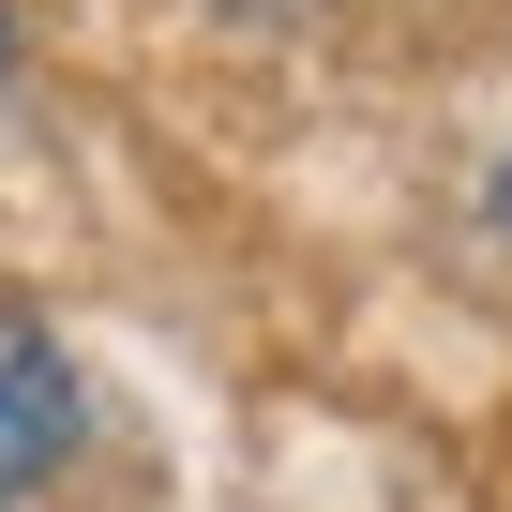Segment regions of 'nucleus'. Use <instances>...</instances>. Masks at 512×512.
Here are the masks:
<instances>
[{
	"label": "nucleus",
	"mask_w": 512,
	"mask_h": 512,
	"mask_svg": "<svg viewBox=\"0 0 512 512\" xmlns=\"http://www.w3.org/2000/svg\"><path fill=\"white\" fill-rule=\"evenodd\" d=\"M76 467V362L46 347V317L0 302V512H16L31 482Z\"/></svg>",
	"instance_id": "obj_1"
},
{
	"label": "nucleus",
	"mask_w": 512,
	"mask_h": 512,
	"mask_svg": "<svg viewBox=\"0 0 512 512\" xmlns=\"http://www.w3.org/2000/svg\"><path fill=\"white\" fill-rule=\"evenodd\" d=\"M497 241H512V166H497Z\"/></svg>",
	"instance_id": "obj_2"
},
{
	"label": "nucleus",
	"mask_w": 512,
	"mask_h": 512,
	"mask_svg": "<svg viewBox=\"0 0 512 512\" xmlns=\"http://www.w3.org/2000/svg\"><path fill=\"white\" fill-rule=\"evenodd\" d=\"M0 76H16V16H0Z\"/></svg>",
	"instance_id": "obj_3"
}]
</instances>
